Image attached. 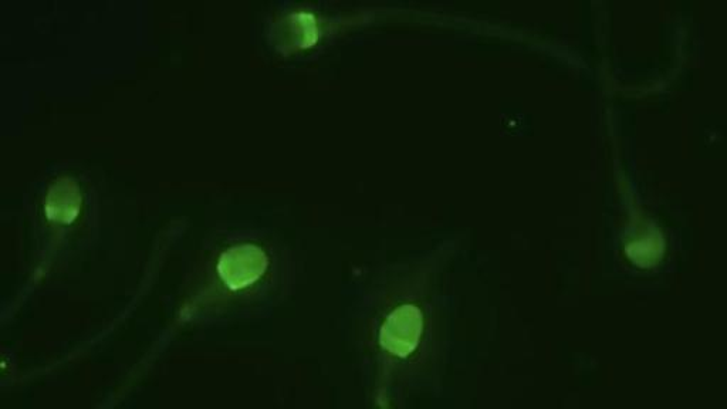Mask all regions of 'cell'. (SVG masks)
<instances>
[{
  "label": "cell",
  "instance_id": "obj_2",
  "mask_svg": "<svg viewBox=\"0 0 727 409\" xmlns=\"http://www.w3.org/2000/svg\"><path fill=\"white\" fill-rule=\"evenodd\" d=\"M662 249H664V243H662L659 233L655 232L654 235L648 236V238L631 243L627 248V252L630 258L635 260V263L648 266L654 265L661 258Z\"/></svg>",
  "mask_w": 727,
  "mask_h": 409
},
{
  "label": "cell",
  "instance_id": "obj_1",
  "mask_svg": "<svg viewBox=\"0 0 727 409\" xmlns=\"http://www.w3.org/2000/svg\"><path fill=\"white\" fill-rule=\"evenodd\" d=\"M422 314L415 306H402L388 317L380 331V348L388 358H407L422 336Z\"/></svg>",
  "mask_w": 727,
  "mask_h": 409
}]
</instances>
